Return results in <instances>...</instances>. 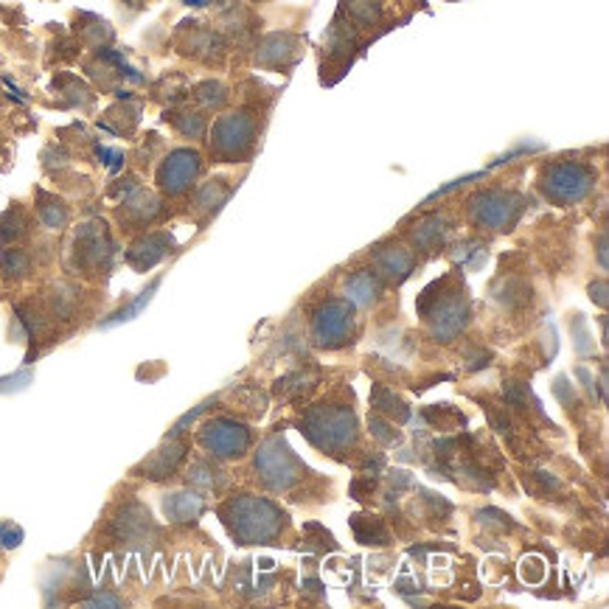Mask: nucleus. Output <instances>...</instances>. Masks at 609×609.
<instances>
[{
	"label": "nucleus",
	"mask_w": 609,
	"mask_h": 609,
	"mask_svg": "<svg viewBox=\"0 0 609 609\" xmlns=\"http://www.w3.org/2000/svg\"><path fill=\"white\" fill-rule=\"evenodd\" d=\"M346 9L357 23H373V20H380V3H377V0H348Z\"/></svg>",
	"instance_id": "18"
},
{
	"label": "nucleus",
	"mask_w": 609,
	"mask_h": 609,
	"mask_svg": "<svg viewBox=\"0 0 609 609\" xmlns=\"http://www.w3.org/2000/svg\"><path fill=\"white\" fill-rule=\"evenodd\" d=\"M346 292L348 301H354L357 307H371V303L377 301V295L382 292V284L380 278H377V273H371V270H357V273L348 278Z\"/></svg>",
	"instance_id": "11"
},
{
	"label": "nucleus",
	"mask_w": 609,
	"mask_h": 609,
	"mask_svg": "<svg viewBox=\"0 0 609 609\" xmlns=\"http://www.w3.org/2000/svg\"><path fill=\"white\" fill-rule=\"evenodd\" d=\"M430 314L432 337H439L441 343L455 341L461 329L466 326V301L458 292H452V298H441L432 309H425Z\"/></svg>",
	"instance_id": "9"
},
{
	"label": "nucleus",
	"mask_w": 609,
	"mask_h": 609,
	"mask_svg": "<svg viewBox=\"0 0 609 609\" xmlns=\"http://www.w3.org/2000/svg\"><path fill=\"white\" fill-rule=\"evenodd\" d=\"M200 511H203V500L196 498V494H171L166 500V514L171 520H180V523L200 517Z\"/></svg>",
	"instance_id": "14"
},
{
	"label": "nucleus",
	"mask_w": 609,
	"mask_h": 609,
	"mask_svg": "<svg viewBox=\"0 0 609 609\" xmlns=\"http://www.w3.org/2000/svg\"><path fill=\"white\" fill-rule=\"evenodd\" d=\"M180 458H183V446H169V450H160V455L150 461V466L160 464L157 469H152L150 478H166L169 471H175L177 461H180Z\"/></svg>",
	"instance_id": "17"
},
{
	"label": "nucleus",
	"mask_w": 609,
	"mask_h": 609,
	"mask_svg": "<svg viewBox=\"0 0 609 609\" xmlns=\"http://www.w3.org/2000/svg\"><path fill=\"white\" fill-rule=\"evenodd\" d=\"M366 520H368V525H362L360 517H354V534H357V539L366 545H385L387 542L385 525L373 517H366Z\"/></svg>",
	"instance_id": "16"
},
{
	"label": "nucleus",
	"mask_w": 609,
	"mask_h": 609,
	"mask_svg": "<svg viewBox=\"0 0 609 609\" xmlns=\"http://www.w3.org/2000/svg\"><path fill=\"white\" fill-rule=\"evenodd\" d=\"M200 171V155L189 150H180L169 157L160 169V186L169 194H180L183 189H189V183Z\"/></svg>",
	"instance_id": "10"
},
{
	"label": "nucleus",
	"mask_w": 609,
	"mask_h": 609,
	"mask_svg": "<svg viewBox=\"0 0 609 609\" xmlns=\"http://www.w3.org/2000/svg\"><path fill=\"white\" fill-rule=\"evenodd\" d=\"M200 444L214 458H239L250 446V430L234 419H214L200 430Z\"/></svg>",
	"instance_id": "7"
},
{
	"label": "nucleus",
	"mask_w": 609,
	"mask_h": 609,
	"mask_svg": "<svg viewBox=\"0 0 609 609\" xmlns=\"http://www.w3.org/2000/svg\"><path fill=\"white\" fill-rule=\"evenodd\" d=\"M377 267L391 278V282H405L413 270V255L405 248H382L377 250Z\"/></svg>",
	"instance_id": "12"
},
{
	"label": "nucleus",
	"mask_w": 609,
	"mask_h": 609,
	"mask_svg": "<svg viewBox=\"0 0 609 609\" xmlns=\"http://www.w3.org/2000/svg\"><path fill=\"white\" fill-rule=\"evenodd\" d=\"M391 430V425L387 421H382L380 416H373L371 419V432L377 435V439H382V441H396V432H387Z\"/></svg>",
	"instance_id": "20"
},
{
	"label": "nucleus",
	"mask_w": 609,
	"mask_h": 609,
	"mask_svg": "<svg viewBox=\"0 0 609 609\" xmlns=\"http://www.w3.org/2000/svg\"><path fill=\"white\" fill-rule=\"evenodd\" d=\"M446 230L450 228H446L444 216H427L425 223H419L416 228H413V244L421 250L439 248V244L444 242Z\"/></svg>",
	"instance_id": "13"
},
{
	"label": "nucleus",
	"mask_w": 609,
	"mask_h": 609,
	"mask_svg": "<svg viewBox=\"0 0 609 609\" xmlns=\"http://www.w3.org/2000/svg\"><path fill=\"white\" fill-rule=\"evenodd\" d=\"M593 183H596V171L584 164L568 160V164H557L545 171L542 191L553 203L570 205L584 200L589 194V189H593Z\"/></svg>",
	"instance_id": "4"
},
{
	"label": "nucleus",
	"mask_w": 609,
	"mask_h": 609,
	"mask_svg": "<svg viewBox=\"0 0 609 609\" xmlns=\"http://www.w3.org/2000/svg\"><path fill=\"white\" fill-rule=\"evenodd\" d=\"M253 121L244 112H236V116H225L216 121L211 144H214L216 155L234 160V157H242L253 146Z\"/></svg>",
	"instance_id": "8"
},
{
	"label": "nucleus",
	"mask_w": 609,
	"mask_h": 609,
	"mask_svg": "<svg viewBox=\"0 0 609 609\" xmlns=\"http://www.w3.org/2000/svg\"><path fill=\"white\" fill-rule=\"evenodd\" d=\"M255 471L273 491H287L307 475V466L295 458V452L284 444V439L273 435L255 452Z\"/></svg>",
	"instance_id": "3"
},
{
	"label": "nucleus",
	"mask_w": 609,
	"mask_h": 609,
	"mask_svg": "<svg viewBox=\"0 0 609 609\" xmlns=\"http://www.w3.org/2000/svg\"><path fill=\"white\" fill-rule=\"evenodd\" d=\"M219 514L236 542L242 545H270L282 537L284 525H287V514L273 500L253 498V494L228 500Z\"/></svg>",
	"instance_id": "1"
},
{
	"label": "nucleus",
	"mask_w": 609,
	"mask_h": 609,
	"mask_svg": "<svg viewBox=\"0 0 609 609\" xmlns=\"http://www.w3.org/2000/svg\"><path fill=\"white\" fill-rule=\"evenodd\" d=\"M301 432L318 450L343 452L357 439V419L348 407L318 405L301 421Z\"/></svg>",
	"instance_id": "2"
},
{
	"label": "nucleus",
	"mask_w": 609,
	"mask_h": 609,
	"mask_svg": "<svg viewBox=\"0 0 609 609\" xmlns=\"http://www.w3.org/2000/svg\"><path fill=\"white\" fill-rule=\"evenodd\" d=\"M520 211H523V200L514 191H483L469 200L471 223L489 230H505L517 223Z\"/></svg>",
	"instance_id": "5"
},
{
	"label": "nucleus",
	"mask_w": 609,
	"mask_h": 609,
	"mask_svg": "<svg viewBox=\"0 0 609 609\" xmlns=\"http://www.w3.org/2000/svg\"><path fill=\"white\" fill-rule=\"evenodd\" d=\"M200 471H205V475H211V469H205V466H196ZM194 480H205L208 486H214V478H194Z\"/></svg>",
	"instance_id": "21"
},
{
	"label": "nucleus",
	"mask_w": 609,
	"mask_h": 609,
	"mask_svg": "<svg viewBox=\"0 0 609 609\" xmlns=\"http://www.w3.org/2000/svg\"><path fill=\"white\" fill-rule=\"evenodd\" d=\"M371 405L377 407L380 413H385V416H391V419H407V407L402 405L396 396H393L387 387H382V385H377L373 387V393H371Z\"/></svg>",
	"instance_id": "15"
},
{
	"label": "nucleus",
	"mask_w": 609,
	"mask_h": 609,
	"mask_svg": "<svg viewBox=\"0 0 609 609\" xmlns=\"http://www.w3.org/2000/svg\"><path fill=\"white\" fill-rule=\"evenodd\" d=\"M155 289H157V282H152L150 289H146V292H141V298H138V301L132 303L130 309H121V312L116 314V321H130L132 314L141 312V307H144V303H150V298H152V292H155Z\"/></svg>",
	"instance_id": "19"
},
{
	"label": "nucleus",
	"mask_w": 609,
	"mask_h": 609,
	"mask_svg": "<svg viewBox=\"0 0 609 609\" xmlns=\"http://www.w3.org/2000/svg\"><path fill=\"white\" fill-rule=\"evenodd\" d=\"M312 337L321 348H341L354 337V312L346 301H326L312 318Z\"/></svg>",
	"instance_id": "6"
}]
</instances>
